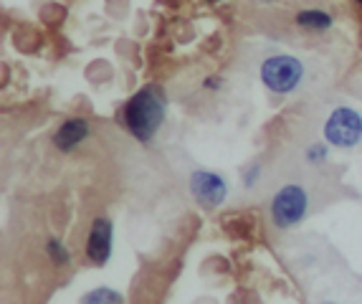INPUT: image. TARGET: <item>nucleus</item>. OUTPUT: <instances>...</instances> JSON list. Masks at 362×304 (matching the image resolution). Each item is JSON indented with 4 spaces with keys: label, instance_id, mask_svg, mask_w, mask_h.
I'll return each instance as SVG.
<instances>
[{
    "label": "nucleus",
    "instance_id": "nucleus-1",
    "mask_svg": "<svg viewBox=\"0 0 362 304\" xmlns=\"http://www.w3.org/2000/svg\"><path fill=\"white\" fill-rule=\"evenodd\" d=\"M165 119V94L160 86L139 89L124 107V122L137 140H150Z\"/></svg>",
    "mask_w": 362,
    "mask_h": 304
},
{
    "label": "nucleus",
    "instance_id": "nucleus-2",
    "mask_svg": "<svg viewBox=\"0 0 362 304\" xmlns=\"http://www.w3.org/2000/svg\"><path fill=\"white\" fill-rule=\"evenodd\" d=\"M304 79V66L302 61L294 56H269L261 64V81L269 91L274 94H289Z\"/></svg>",
    "mask_w": 362,
    "mask_h": 304
},
{
    "label": "nucleus",
    "instance_id": "nucleus-3",
    "mask_svg": "<svg viewBox=\"0 0 362 304\" xmlns=\"http://www.w3.org/2000/svg\"><path fill=\"white\" fill-rule=\"evenodd\" d=\"M325 140L334 147H355L362 140V117L350 107H337L325 122Z\"/></svg>",
    "mask_w": 362,
    "mask_h": 304
},
{
    "label": "nucleus",
    "instance_id": "nucleus-4",
    "mask_svg": "<svg viewBox=\"0 0 362 304\" xmlns=\"http://www.w3.org/2000/svg\"><path fill=\"white\" fill-rule=\"evenodd\" d=\"M309 195L299 185H284L272 201V221L279 228H291L307 216Z\"/></svg>",
    "mask_w": 362,
    "mask_h": 304
},
{
    "label": "nucleus",
    "instance_id": "nucleus-5",
    "mask_svg": "<svg viewBox=\"0 0 362 304\" xmlns=\"http://www.w3.org/2000/svg\"><path fill=\"white\" fill-rule=\"evenodd\" d=\"M190 193H193L203 206L216 208L226 201V195H228V185H226V180L218 175V173L195 170L193 175H190Z\"/></svg>",
    "mask_w": 362,
    "mask_h": 304
},
{
    "label": "nucleus",
    "instance_id": "nucleus-6",
    "mask_svg": "<svg viewBox=\"0 0 362 304\" xmlns=\"http://www.w3.org/2000/svg\"><path fill=\"white\" fill-rule=\"evenodd\" d=\"M109 254H112V221L97 218L91 223L89 241H86V256H89L91 264H107Z\"/></svg>",
    "mask_w": 362,
    "mask_h": 304
},
{
    "label": "nucleus",
    "instance_id": "nucleus-7",
    "mask_svg": "<svg viewBox=\"0 0 362 304\" xmlns=\"http://www.w3.org/2000/svg\"><path fill=\"white\" fill-rule=\"evenodd\" d=\"M86 134H89V124L84 119H69L59 127V132L54 137V145L59 150H71L81 140H86Z\"/></svg>",
    "mask_w": 362,
    "mask_h": 304
},
{
    "label": "nucleus",
    "instance_id": "nucleus-8",
    "mask_svg": "<svg viewBox=\"0 0 362 304\" xmlns=\"http://www.w3.org/2000/svg\"><path fill=\"white\" fill-rule=\"evenodd\" d=\"M296 23L304 25V28H314V30H327L332 25V18L322 11H302L296 16Z\"/></svg>",
    "mask_w": 362,
    "mask_h": 304
},
{
    "label": "nucleus",
    "instance_id": "nucleus-9",
    "mask_svg": "<svg viewBox=\"0 0 362 304\" xmlns=\"http://www.w3.org/2000/svg\"><path fill=\"white\" fill-rule=\"evenodd\" d=\"M81 304H124V299H122V294L115 292V289L99 286V289H94V292L84 294Z\"/></svg>",
    "mask_w": 362,
    "mask_h": 304
},
{
    "label": "nucleus",
    "instance_id": "nucleus-10",
    "mask_svg": "<svg viewBox=\"0 0 362 304\" xmlns=\"http://www.w3.org/2000/svg\"><path fill=\"white\" fill-rule=\"evenodd\" d=\"M49 254L54 256V259H56L59 264H64V262L69 259V256H66V249H64V246H61L59 241H49Z\"/></svg>",
    "mask_w": 362,
    "mask_h": 304
},
{
    "label": "nucleus",
    "instance_id": "nucleus-11",
    "mask_svg": "<svg viewBox=\"0 0 362 304\" xmlns=\"http://www.w3.org/2000/svg\"><path fill=\"white\" fill-rule=\"evenodd\" d=\"M325 147L317 145V147H309V160H325Z\"/></svg>",
    "mask_w": 362,
    "mask_h": 304
},
{
    "label": "nucleus",
    "instance_id": "nucleus-12",
    "mask_svg": "<svg viewBox=\"0 0 362 304\" xmlns=\"http://www.w3.org/2000/svg\"><path fill=\"white\" fill-rule=\"evenodd\" d=\"M325 304H334V302H325Z\"/></svg>",
    "mask_w": 362,
    "mask_h": 304
},
{
    "label": "nucleus",
    "instance_id": "nucleus-13",
    "mask_svg": "<svg viewBox=\"0 0 362 304\" xmlns=\"http://www.w3.org/2000/svg\"><path fill=\"white\" fill-rule=\"evenodd\" d=\"M360 3H362V0H360Z\"/></svg>",
    "mask_w": 362,
    "mask_h": 304
}]
</instances>
